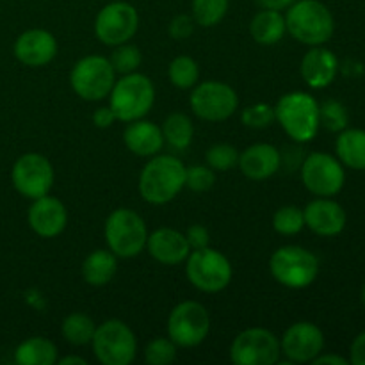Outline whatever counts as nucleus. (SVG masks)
<instances>
[{"instance_id": "obj_1", "label": "nucleus", "mask_w": 365, "mask_h": 365, "mask_svg": "<svg viewBox=\"0 0 365 365\" xmlns=\"http://www.w3.org/2000/svg\"><path fill=\"white\" fill-rule=\"evenodd\" d=\"M185 187V166L175 155H153L139 175V195L152 205H164Z\"/></svg>"}, {"instance_id": "obj_2", "label": "nucleus", "mask_w": 365, "mask_h": 365, "mask_svg": "<svg viewBox=\"0 0 365 365\" xmlns=\"http://www.w3.org/2000/svg\"><path fill=\"white\" fill-rule=\"evenodd\" d=\"M285 11V27L296 41L317 46L334 36V14L319 0H294Z\"/></svg>"}, {"instance_id": "obj_3", "label": "nucleus", "mask_w": 365, "mask_h": 365, "mask_svg": "<svg viewBox=\"0 0 365 365\" xmlns=\"http://www.w3.org/2000/svg\"><path fill=\"white\" fill-rule=\"evenodd\" d=\"M274 116L285 134L296 143H309L319 132V103L305 91H292L274 106Z\"/></svg>"}, {"instance_id": "obj_4", "label": "nucleus", "mask_w": 365, "mask_h": 365, "mask_svg": "<svg viewBox=\"0 0 365 365\" xmlns=\"http://www.w3.org/2000/svg\"><path fill=\"white\" fill-rule=\"evenodd\" d=\"M153 102H155L153 82L138 71L121 75V78H118L110 89L109 107L116 114V120L123 123L145 118L153 107Z\"/></svg>"}, {"instance_id": "obj_5", "label": "nucleus", "mask_w": 365, "mask_h": 365, "mask_svg": "<svg viewBox=\"0 0 365 365\" xmlns=\"http://www.w3.org/2000/svg\"><path fill=\"white\" fill-rule=\"evenodd\" d=\"M103 235H106L107 248L118 259H134L146 248L148 228L145 220L135 210L120 207L113 210L106 220Z\"/></svg>"}, {"instance_id": "obj_6", "label": "nucleus", "mask_w": 365, "mask_h": 365, "mask_svg": "<svg viewBox=\"0 0 365 365\" xmlns=\"http://www.w3.org/2000/svg\"><path fill=\"white\" fill-rule=\"evenodd\" d=\"M271 277L287 289H305L319 274V259L302 246H282L269 259Z\"/></svg>"}, {"instance_id": "obj_7", "label": "nucleus", "mask_w": 365, "mask_h": 365, "mask_svg": "<svg viewBox=\"0 0 365 365\" xmlns=\"http://www.w3.org/2000/svg\"><path fill=\"white\" fill-rule=\"evenodd\" d=\"M185 274L192 287L214 294L230 285L234 271L230 260L223 253L207 246L202 250H191L185 259Z\"/></svg>"}, {"instance_id": "obj_8", "label": "nucleus", "mask_w": 365, "mask_h": 365, "mask_svg": "<svg viewBox=\"0 0 365 365\" xmlns=\"http://www.w3.org/2000/svg\"><path fill=\"white\" fill-rule=\"evenodd\" d=\"M91 348L93 355L103 365H128L138 355L134 331L120 319H107L96 327Z\"/></svg>"}, {"instance_id": "obj_9", "label": "nucleus", "mask_w": 365, "mask_h": 365, "mask_svg": "<svg viewBox=\"0 0 365 365\" xmlns=\"http://www.w3.org/2000/svg\"><path fill=\"white\" fill-rule=\"evenodd\" d=\"M114 82L116 71L110 61L103 56H86L71 68V89L86 102H98L109 96Z\"/></svg>"}, {"instance_id": "obj_10", "label": "nucleus", "mask_w": 365, "mask_h": 365, "mask_svg": "<svg viewBox=\"0 0 365 365\" xmlns=\"http://www.w3.org/2000/svg\"><path fill=\"white\" fill-rule=\"evenodd\" d=\"M209 310L192 299L178 303L168 317V337L178 348H196L209 337Z\"/></svg>"}, {"instance_id": "obj_11", "label": "nucleus", "mask_w": 365, "mask_h": 365, "mask_svg": "<svg viewBox=\"0 0 365 365\" xmlns=\"http://www.w3.org/2000/svg\"><path fill=\"white\" fill-rule=\"evenodd\" d=\"M192 113L203 121H225L237 110L239 96L232 86L220 81L200 82L189 96Z\"/></svg>"}, {"instance_id": "obj_12", "label": "nucleus", "mask_w": 365, "mask_h": 365, "mask_svg": "<svg viewBox=\"0 0 365 365\" xmlns=\"http://www.w3.org/2000/svg\"><path fill=\"white\" fill-rule=\"evenodd\" d=\"M302 180L312 195L331 198L344 187L346 171L337 157L324 152H314L302 163Z\"/></svg>"}, {"instance_id": "obj_13", "label": "nucleus", "mask_w": 365, "mask_h": 365, "mask_svg": "<svg viewBox=\"0 0 365 365\" xmlns=\"http://www.w3.org/2000/svg\"><path fill=\"white\" fill-rule=\"evenodd\" d=\"M280 355V339L266 328H248L230 346V360L235 365H274Z\"/></svg>"}, {"instance_id": "obj_14", "label": "nucleus", "mask_w": 365, "mask_h": 365, "mask_svg": "<svg viewBox=\"0 0 365 365\" xmlns=\"http://www.w3.org/2000/svg\"><path fill=\"white\" fill-rule=\"evenodd\" d=\"M139 29V13L132 4L116 0L98 11L95 34L103 45L118 46L128 43Z\"/></svg>"}, {"instance_id": "obj_15", "label": "nucleus", "mask_w": 365, "mask_h": 365, "mask_svg": "<svg viewBox=\"0 0 365 365\" xmlns=\"http://www.w3.org/2000/svg\"><path fill=\"white\" fill-rule=\"evenodd\" d=\"M53 168L46 157L39 153H25L14 163L11 171V180L14 189L25 198H41L50 195V189L53 187Z\"/></svg>"}, {"instance_id": "obj_16", "label": "nucleus", "mask_w": 365, "mask_h": 365, "mask_svg": "<svg viewBox=\"0 0 365 365\" xmlns=\"http://www.w3.org/2000/svg\"><path fill=\"white\" fill-rule=\"evenodd\" d=\"M282 353L289 362L309 364L324 349V334L317 324L299 321L285 330L280 341Z\"/></svg>"}, {"instance_id": "obj_17", "label": "nucleus", "mask_w": 365, "mask_h": 365, "mask_svg": "<svg viewBox=\"0 0 365 365\" xmlns=\"http://www.w3.org/2000/svg\"><path fill=\"white\" fill-rule=\"evenodd\" d=\"M27 220L34 234L43 239H53L66 228L68 210L61 200L45 195L32 202Z\"/></svg>"}, {"instance_id": "obj_18", "label": "nucleus", "mask_w": 365, "mask_h": 365, "mask_svg": "<svg viewBox=\"0 0 365 365\" xmlns=\"http://www.w3.org/2000/svg\"><path fill=\"white\" fill-rule=\"evenodd\" d=\"M303 216H305V227H309L314 234L321 237H335L342 234L346 228V220H348L341 203L331 198H323V196H317L316 200L307 203Z\"/></svg>"}, {"instance_id": "obj_19", "label": "nucleus", "mask_w": 365, "mask_h": 365, "mask_svg": "<svg viewBox=\"0 0 365 365\" xmlns=\"http://www.w3.org/2000/svg\"><path fill=\"white\" fill-rule=\"evenodd\" d=\"M14 56L25 66H46L57 56V41L52 32L45 29H31L18 36L14 43Z\"/></svg>"}, {"instance_id": "obj_20", "label": "nucleus", "mask_w": 365, "mask_h": 365, "mask_svg": "<svg viewBox=\"0 0 365 365\" xmlns=\"http://www.w3.org/2000/svg\"><path fill=\"white\" fill-rule=\"evenodd\" d=\"M237 166L250 180H267L282 168V153L277 146L257 143L239 153Z\"/></svg>"}, {"instance_id": "obj_21", "label": "nucleus", "mask_w": 365, "mask_h": 365, "mask_svg": "<svg viewBox=\"0 0 365 365\" xmlns=\"http://www.w3.org/2000/svg\"><path fill=\"white\" fill-rule=\"evenodd\" d=\"M146 250L153 260L164 266H178L185 262L191 253V246L185 239V234L175 228H159L148 234Z\"/></svg>"}, {"instance_id": "obj_22", "label": "nucleus", "mask_w": 365, "mask_h": 365, "mask_svg": "<svg viewBox=\"0 0 365 365\" xmlns=\"http://www.w3.org/2000/svg\"><path fill=\"white\" fill-rule=\"evenodd\" d=\"M299 71L309 88L324 89L337 77L339 59L331 50L324 48L323 45L312 46L303 56Z\"/></svg>"}, {"instance_id": "obj_23", "label": "nucleus", "mask_w": 365, "mask_h": 365, "mask_svg": "<svg viewBox=\"0 0 365 365\" xmlns=\"http://www.w3.org/2000/svg\"><path fill=\"white\" fill-rule=\"evenodd\" d=\"M123 143L134 155L153 157L163 150L164 135L160 127L141 118L127 125L123 132Z\"/></svg>"}, {"instance_id": "obj_24", "label": "nucleus", "mask_w": 365, "mask_h": 365, "mask_svg": "<svg viewBox=\"0 0 365 365\" xmlns=\"http://www.w3.org/2000/svg\"><path fill=\"white\" fill-rule=\"evenodd\" d=\"M118 257L107 250H95L82 262V278L93 287H103L116 277Z\"/></svg>"}, {"instance_id": "obj_25", "label": "nucleus", "mask_w": 365, "mask_h": 365, "mask_svg": "<svg viewBox=\"0 0 365 365\" xmlns=\"http://www.w3.org/2000/svg\"><path fill=\"white\" fill-rule=\"evenodd\" d=\"M285 32H287V27H285V16L282 11L260 9L250 21V34L259 45H277L282 41Z\"/></svg>"}, {"instance_id": "obj_26", "label": "nucleus", "mask_w": 365, "mask_h": 365, "mask_svg": "<svg viewBox=\"0 0 365 365\" xmlns=\"http://www.w3.org/2000/svg\"><path fill=\"white\" fill-rule=\"evenodd\" d=\"M337 159L342 166L349 170L364 171L365 170V130L362 128H344L339 132L337 143H335Z\"/></svg>"}, {"instance_id": "obj_27", "label": "nucleus", "mask_w": 365, "mask_h": 365, "mask_svg": "<svg viewBox=\"0 0 365 365\" xmlns=\"http://www.w3.org/2000/svg\"><path fill=\"white\" fill-rule=\"evenodd\" d=\"M57 346L50 339L31 337L14 351V362L20 365H53L59 359Z\"/></svg>"}, {"instance_id": "obj_28", "label": "nucleus", "mask_w": 365, "mask_h": 365, "mask_svg": "<svg viewBox=\"0 0 365 365\" xmlns=\"http://www.w3.org/2000/svg\"><path fill=\"white\" fill-rule=\"evenodd\" d=\"M164 135V143L171 146L173 150H182L189 148V145L192 143V135H195V125L189 116H185L184 113H173L164 120L163 127H160Z\"/></svg>"}, {"instance_id": "obj_29", "label": "nucleus", "mask_w": 365, "mask_h": 365, "mask_svg": "<svg viewBox=\"0 0 365 365\" xmlns=\"http://www.w3.org/2000/svg\"><path fill=\"white\" fill-rule=\"evenodd\" d=\"M96 324L88 314L75 312L64 317L61 324V334L64 341L70 342L71 346H86L91 344V339L95 335Z\"/></svg>"}, {"instance_id": "obj_30", "label": "nucleus", "mask_w": 365, "mask_h": 365, "mask_svg": "<svg viewBox=\"0 0 365 365\" xmlns=\"http://www.w3.org/2000/svg\"><path fill=\"white\" fill-rule=\"evenodd\" d=\"M168 77L178 89H191L198 84L200 66L192 57L178 56L168 66Z\"/></svg>"}, {"instance_id": "obj_31", "label": "nucleus", "mask_w": 365, "mask_h": 365, "mask_svg": "<svg viewBox=\"0 0 365 365\" xmlns=\"http://www.w3.org/2000/svg\"><path fill=\"white\" fill-rule=\"evenodd\" d=\"M230 0H192L191 16L202 27H216L227 16Z\"/></svg>"}, {"instance_id": "obj_32", "label": "nucleus", "mask_w": 365, "mask_h": 365, "mask_svg": "<svg viewBox=\"0 0 365 365\" xmlns=\"http://www.w3.org/2000/svg\"><path fill=\"white\" fill-rule=\"evenodd\" d=\"M305 227L303 209L296 205H284L274 212L273 228L280 235H296Z\"/></svg>"}, {"instance_id": "obj_33", "label": "nucleus", "mask_w": 365, "mask_h": 365, "mask_svg": "<svg viewBox=\"0 0 365 365\" xmlns=\"http://www.w3.org/2000/svg\"><path fill=\"white\" fill-rule=\"evenodd\" d=\"M348 109L339 100H324L319 103V125L328 132H341L348 128Z\"/></svg>"}, {"instance_id": "obj_34", "label": "nucleus", "mask_w": 365, "mask_h": 365, "mask_svg": "<svg viewBox=\"0 0 365 365\" xmlns=\"http://www.w3.org/2000/svg\"><path fill=\"white\" fill-rule=\"evenodd\" d=\"M109 61H110V64H113V68L116 73H120V75L134 73V71H138L139 64H141L143 53L135 45L123 43V45L114 46Z\"/></svg>"}, {"instance_id": "obj_35", "label": "nucleus", "mask_w": 365, "mask_h": 365, "mask_svg": "<svg viewBox=\"0 0 365 365\" xmlns=\"http://www.w3.org/2000/svg\"><path fill=\"white\" fill-rule=\"evenodd\" d=\"M239 152L228 143H217L205 152V164L214 171H230L237 166Z\"/></svg>"}, {"instance_id": "obj_36", "label": "nucleus", "mask_w": 365, "mask_h": 365, "mask_svg": "<svg viewBox=\"0 0 365 365\" xmlns=\"http://www.w3.org/2000/svg\"><path fill=\"white\" fill-rule=\"evenodd\" d=\"M178 346L170 337H157L145 348V362L150 365H170L177 359Z\"/></svg>"}, {"instance_id": "obj_37", "label": "nucleus", "mask_w": 365, "mask_h": 365, "mask_svg": "<svg viewBox=\"0 0 365 365\" xmlns=\"http://www.w3.org/2000/svg\"><path fill=\"white\" fill-rule=\"evenodd\" d=\"M241 120L248 128H255V130L267 128L277 121V116H274V107L264 102L253 103V106H248L245 110H242Z\"/></svg>"}, {"instance_id": "obj_38", "label": "nucleus", "mask_w": 365, "mask_h": 365, "mask_svg": "<svg viewBox=\"0 0 365 365\" xmlns=\"http://www.w3.org/2000/svg\"><path fill=\"white\" fill-rule=\"evenodd\" d=\"M216 182L212 168L207 164H196V166L185 168V187L192 192H207Z\"/></svg>"}, {"instance_id": "obj_39", "label": "nucleus", "mask_w": 365, "mask_h": 365, "mask_svg": "<svg viewBox=\"0 0 365 365\" xmlns=\"http://www.w3.org/2000/svg\"><path fill=\"white\" fill-rule=\"evenodd\" d=\"M196 21L191 14H177V16L171 20L170 24V36L177 41H184V39L191 38L192 32H195Z\"/></svg>"}, {"instance_id": "obj_40", "label": "nucleus", "mask_w": 365, "mask_h": 365, "mask_svg": "<svg viewBox=\"0 0 365 365\" xmlns=\"http://www.w3.org/2000/svg\"><path fill=\"white\" fill-rule=\"evenodd\" d=\"M185 239H187L191 250H202L210 246V234L203 225H191L185 232Z\"/></svg>"}, {"instance_id": "obj_41", "label": "nucleus", "mask_w": 365, "mask_h": 365, "mask_svg": "<svg viewBox=\"0 0 365 365\" xmlns=\"http://www.w3.org/2000/svg\"><path fill=\"white\" fill-rule=\"evenodd\" d=\"M114 121L118 120H116V114L113 113L110 107H98V109L93 113V123H95V127L109 128L113 127Z\"/></svg>"}, {"instance_id": "obj_42", "label": "nucleus", "mask_w": 365, "mask_h": 365, "mask_svg": "<svg viewBox=\"0 0 365 365\" xmlns=\"http://www.w3.org/2000/svg\"><path fill=\"white\" fill-rule=\"evenodd\" d=\"M349 362L353 365H365V331L355 337L349 349Z\"/></svg>"}, {"instance_id": "obj_43", "label": "nucleus", "mask_w": 365, "mask_h": 365, "mask_svg": "<svg viewBox=\"0 0 365 365\" xmlns=\"http://www.w3.org/2000/svg\"><path fill=\"white\" fill-rule=\"evenodd\" d=\"M314 365H348L349 362L346 359H342V356L339 355H317L316 359L312 360Z\"/></svg>"}, {"instance_id": "obj_44", "label": "nucleus", "mask_w": 365, "mask_h": 365, "mask_svg": "<svg viewBox=\"0 0 365 365\" xmlns=\"http://www.w3.org/2000/svg\"><path fill=\"white\" fill-rule=\"evenodd\" d=\"M294 0H257L262 9H273V11H285Z\"/></svg>"}, {"instance_id": "obj_45", "label": "nucleus", "mask_w": 365, "mask_h": 365, "mask_svg": "<svg viewBox=\"0 0 365 365\" xmlns=\"http://www.w3.org/2000/svg\"><path fill=\"white\" fill-rule=\"evenodd\" d=\"M59 365H88V360L82 356H64V359H57Z\"/></svg>"}, {"instance_id": "obj_46", "label": "nucleus", "mask_w": 365, "mask_h": 365, "mask_svg": "<svg viewBox=\"0 0 365 365\" xmlns=\"http://www.w3.org/2000/svg\"><path fill=\"white\" fill-rule=\"evenodd\" d=\"M362 302H364V305H365V285H364V289H362Z\"/></svg>"}]
</instances>
